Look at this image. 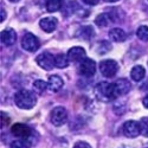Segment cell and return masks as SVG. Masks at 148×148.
<instances>
[{"mask_svg": "<svg viewBox=\"0 0 148 148\" xmlns=\"http://www.w3.org/2000/svg\"><path fill=\"white\" fill-rule=\"evenodd\" d=\"M95 94L98 100L103 101V102L114 101L115 98L119 97L114 83H107V82L98 83L95 88Z\"/></svg>", "mask_w": 148, "mask_h": 148, "instance_id": "obj_1", "label": "cell"}, {"mask_svg": "<svg viewBox=\"0 0 148 148\" xmlns=\"http://www.w3.org/2000/svg\"><path fill=\"white\" fill-rule=\"evenodd\" d=\"M14 102L20 109H32L37 103V97L32 91L23 89L14 95Z\"/></svg>", "mask_w": 148, "mask_h": 148, "instance_id": "obj_2", "label": "cell"}, {"mask_svg": "<svg viewBox=\"0 0 148 148\" xmlns=\"http://www.w3.org/2000/svg\"><path fill=\"white\" fill-rule=\"evenodd\" d=\"M100 71L101 73L107 77V78H112L114 77L117 71H119V64L114 59H104L100 63Z\"/></svg>", "mask_w": 148, "mask_h": 148, "instance_id": "obj_3", "label": "cell"}, {"mask_svg": "<svg viewBox=\"0 0 148 148\" xmlns=\"http://www.w3.org/2000/svg\"><path fill=\"white\" fill-rule=\"evenodd\" d=\"M21 46L27 52H36L40 46V42L33 33H25L21 38Z\"/></svg>", "mask_w": 148, "mask_h": 148, "instance_id": "obj_4", "label": "cell"}, {"mask_svg": "<svg viewBox=\"0 0 148 148\" xmlns=\"http://www.w3.org/2000/svg\"><path fill=\"white\" fill-rule=\"evenodd\" d=\"M50 120L51 123L56 127L63 126L64 123L68 121V112L64 107H56L52 109L50 114Z\"/></svg>", "mask_w": 148, "mask_h": 148, "instance_id": "obj_5", "label": "cell"}, {"mask_svg": "<svg viewBox=\"0 0 148 148\" xmlns=\"http://www.w3.org/2000/svg\"><path fill=\"white\" fill-rule=\"evenodd\" d=\"M122 132H123V134H125V136H127L129 139L136 138L138 135L141 134L140 122L134 121V120H129V121L125 122V125H123V127H122Z\"/></svg>", "mask_w": 148, "mask_h": 148, "instance_id": "obj_6", "label": "cell"}, {"mask_svg": "<svg viewBox=\"0 0 148 148\" xmlns=\"http://www.w3.org/2000/svg\"><path fill=\"white\" fill-rule=\"evenodd\" d=\"M55 58H56V56H52L50 52H43L36 58V62L42 69L50 71V70H52L53 66H56Z\"/></svg>", "mask_w": 148, "mask_h": 148, "instance_id": "obj_7", "label": "cell"}, {"mask_svg": "<svg viewBox=\"0 0 148 148\" xmlns=\"http://www.w3.org/2000/svg\"><path fill=\"white\" fill-rule=\"evenodd\" d=\"M96 72V63L90 59V58H85L84 60L81 62L79 64V73L85 77H91L95 75Z\"/></svg>", "mask_w": 148, "mask_h": 148, "instance_id": "obj_8", "label": "cell"}, {"mask_svg": "<svg viewBox=\"0 0 148 148\" xmlns=\"http://www.w3.org/2000/svg\"><path fill=\"white\" fill-rule=\"evenodd\" d=\"M11 133L17 138L27 139L32 133V129L29 126L24 125V123H14V125L11 127Z\"/></svg>", "mask_w": 148, "mask_h": 148, "instance_id": "obj_9", "label": "cell"}, {"mask_svg": "<svg viewBox=\"0 0 148 148\" xmlns=\"http://www.w3.org/2000/svg\"><path fill=\"white\" fill-rule=\"evenodd\" d=\"M68 57L70 62H82L85 59V50L81 46L71 47L68 51Z\"/></svg>", "mask_w": 148, "mask_h": 148, "instance_id": "obj_10", "label": "cell"}, {"mask_svg": "<svg viewBox=\"0 0 148 148\" xmlns=\"http://www.w3.org/2000/svg\"><path fill=\"white\" fill-rule=\"evenodd\" d=\"M57 19L56 18H51V17H46V18H43L40 19L39 21V26L42 27L43 31H45L46 33H51L56 30L57 27Z\"/></svg>", "mask_w": 148, "mask_h": 148, "instance_id": "obj_11", "label": "cell"}, {"mask_svg": "<svg viewBox=\"0 0 148 148\" xmlns=\"http://www.w3.org/2000/svg\"><path fill=\"white\" fill-rule=\"evenodd\" d=\"M17 40V33L13 29H6L1 32V43L6 46L13 45Z\"/></svg>", "mask_w": 148, "mask_h": 148, "instance_id": "obj_12", "label": "cell"}, {"mask_svg": "<svg viewBox=\"0 0 148 148\" xmlns=\"http://www.w3.org/2000/svg\"><path fill=\"white\" fill-rule=\"evenodd\" d=\"M63 84H64V82H63V79H62L59 76L52 75L50 78H49L47 88H49V90L52 91V92H57V91H59L62 88H63Z\"/></svg>", "mask_w": 148, "mask_h": 148, "instance_id": "obj_13", "label": "cell"}, {"mask_svg": "<svg viewBox=\"0 0 148 148\" xmlns=\"http://www.w3.org/2000/svg\"><path fill=\"white\" fill-rule=\"evenodd\" d=\"M114 85H115L117 96L126 95V94H128V91L130 90V83H129V81H127V79H125V78H121V79L116 81V82L114 83Z\"/></svg>", "mask_w": 148, "mask_h": 148, "instance_id": "obj_14", "label": "cell"}, {"mask_svg": "<svg viewBox=\"0 0 148 148\" xmlns=\"http://www.w3.org/2000/svg\"><path fill=\"white\" fill-rule=\"evenodd\" d=\"M109 38L112 39L113 42L121 43V42H125L126 40L127 34H126V32L123 31L122 29L115 27V29H112V30L109 31Z\"/></svg>", "mask_w": 148, "mask_h": 148, "instance_id": "obj_15", "label": "cell"}, {"mask_svg": "<svg viewBox=\"0 0 148 148\" xmlns=\"http://www.w3.org/2000/svg\"><path fill=\"white\" fill-rule=\"evenodd\" d=\"M146 76V70L142 65H136V66H134L130 71V77L133 81L135 82H140L141 79H143Z\"/></svg>", "mask_w": 148, "mask_h": 148, "instance_id": "obj_16", "label": "cell"}, {"mask_svg": "<svg viewBox=\"0 0 148 148\" xmlns=\"http://www.w3.org/2000/svg\"><path fill=\"white\" fill-rule=\"evenodd\" d=\"M77 37H79V38L82 39H85V40H89L92 38V36H94V30L90 27V26H83L81 27L77 33H76Z\"/></svg>", "mask_w": 148, "mask_h": 148, "instance_id": "obj_17", "label": "cell"}, {"mask_svg": "<svg viewBox=\"0 0 148 148\" xmlns=\"http://www.w3.org/2000/svg\"><path fill=\"white\" fill-rule=\"evenodd\" d=\"M69 57L63 55V53H58L55 58V63H56V66L58 69H65L68 65H69Z\"/></svg>", "mask_w": 148, "mask_h": 148, "instance_id": "obj_18", "label": "cell"}, {"mask_svg": "<svg viewBox=\"0 0 148 148\" xmlns=\"http://www.w3.org/2000/svg\"><path fill=\"white\" fill-rule=\"evenodd\" d=\"M110 23V16L109 13H101L98 14L95 19V24L100 27H107Z\"/></svg>", "mask_w": 148, "mask_h": 148, "instance_id": "obj_19", "label": "cell"}, {"mask_svg": "<svg viewBox=\"0 0 148 148\" xmlns=\"http://www.w3.org/2000/svg\"><path fill=\"white\" fill-rule=\"evenodd\" d=\"M63 6L62 0H47L46 1V10L47 12H57Z\"/></svg>", "mask_w": 148, "mask_h": 148, "instance_id": "obj_20", "label": "cell"}, {"mask_svg": "<svg viewBox=\"0 0 148 148\" xmlns=\"http://www.w3.org/2000/svg\"><path fill=\"white\" fill-rule=\"evenodd\" d=\"M46 89H47V83L44 82L43 79H37V81L33 83V90H34L37 94H43Z\"/></svg>", "mask_w": 148, "mask_h": 148, "instance_id": "obj_21", "label": "cell"}, {"mask_svg": "<svg viewBox=\"0 0 148 148\" xmlns=\"http://www.w3.org/2000/svg\"><path fill=\"white\" fill-rule=\"evenodd\" d=\"M11 148H31V143L27 139H19L11 143Z\"/></svg>", "mask_w": 148, "mask_h": 148, "instance_id": "obj_22", "label": "cell"}, {"mask_svg": "<svg viewBox=\"0 0 148 148\" xmlns=\"http://www.w3.org/2000/svg\"><path fill=\"white\" fill-rule=\"evenodd\" d=\"M136 36H138V38L142 42H148V26H140L136 31Z\"/></svg>", "mask_w": 148, "mask_h": 148, "instance_id": "obj_23", "label": "cell"}, {"mask_svg": "<svg viewBox=\"0 0 148 148\" xmlns=\"http://www.w3.org/2000/svg\"><path fill=\"white\" fill-rule=\"evenodd\" d=\"M140 127H141V134L143 136L148 138V119L143 117L140 121Z\"/></svg>", "mask_w": 148, "mask_h": 148, "instance_id": "obj_24", "label": "cell"}, {"mask_svg": "<svg viewBox=\"0 0 148 148\" xmlns=\"http://www.w3.org/2000/svg\"><path fill=\"white\" fill-rule=\"evenodd\" d=\"M73 148H91L90 145L88 142H84V141H78L75 143V146H73Z\"/></svg>", "mask_w": 148, "mask_h": 148, "instance_id": "obj_25", "label": "cell"}, {"mask_svg": "<svg viewBox=\"0 0 148 148\" xmlns=\"http://www.w3.org/2000/svg\"><path fill=\"white\" fill-rule=\"evenodd\" d=\"M82 1H83L84 4H87V5L92 6V5H97L98 3H100V0H82Z\"/></svg>", "mask_w": 148, "mask_h": 148, "instance_id": "obj_26", "label": "cell"}, {"mask_svg": "<svg viewBox=\"0 0 148 148\" xmlns=\"http://www.w3.org/2000/svg\"><path fill=\"white\" fill-rule=\"evenodd\" d=\"M142 103H143V106H145V108H147L148 109V95L143 98V101H142Z\"/></svg>", "mask_w": 148, "mask_h": 148, "instance_id": "obj_27", "label": "cell"}, {"mask_svg": "<svg viewBox=\"0 0 148 148\" xmlns=\"http://www.w3.org/2000/svg\"><path fill=\"white\" fill-rule=\"evenodd\" d=\"M6 18V12L4 11V8H1V21H4Z\"/></svg>", "mask_w": 148, "mask_h": 148, "instance_id": "obj_28", "label": "cell"}, {"mask_svg": "<svg viewBox=\"0 0 148 148\" xmlns=\"http://www.w3.org/2000/svg\"><path fill=\"white\" fill-rule=\"evenodd\" d=\"M107 3H115V1H119V0H104Z\"/></svg>", "mask_w": 148, "mask_h": 148, "instance_id": "obj_29", "label": "cell"}, {"mask_svg": "<svg viewBox=\"0 0 148 148\" xmlns=\"http://www.w3.org/2000/svg\"><path fill=\"white\" fill-rule=\"evenodd\" d=\"M8 1H11V3H18V1H20V0H8Z\"/></svg>", "mask_w": 148, "mask_h": 148, "instance_id": "obj_30", "label": "cell"}, {"mask_svg": "<svg viewBox=\"0 0 148 148\" xmlns=\"http://www.w3.org/2000/svg\"><path fill=\"white\" fill-rule=\"evenodd\" d=\"M146 148H148V147H146Z\"/></svg>", "mask_w": 148, "mask_h": 148, "instance_id": "obj_31", "label": "cell"}]
</instances>
